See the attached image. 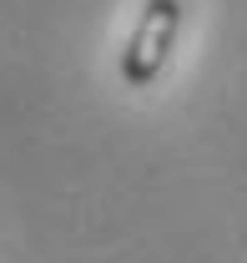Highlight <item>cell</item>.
Listing matches in <instances>:
<instances>
[{
	"label": "cell",
	"instance_id": "6da1fadb",
	"mask_svg": "<svg viewBox=\"0 0 247 263\" xmlns=\"http://www.w3.org/2000/svg\"><path fill=\"white\" fill-rule=\"evenodd\" d=\"M182 21H187L182 0H147L141 5V15H136V26L121 46V61H116L126 86H156V76L167 71L172 51H177Z\"/></svg>",
	"mask_w": 247,
	"mask_h": 263
}]
</instances>
